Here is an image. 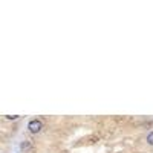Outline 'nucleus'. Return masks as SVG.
<instances>
[{
  "label": "nucleus",
  "instance_id": "f257e3e1",
  "mask_svg": "<svg viewBox=\"0 0 153 153\" xmlns=\"http://www.w3.org/2000/svg\"><path fill=\"white\" fill-rule=\"evenodd\" d=\"M28 129L31 133H38L42 129H43V123L42 120H31L29 124H28Z\"/></svg>",
  "mask_w": 153,
  "mask_h": 153
},
{
  "label": "nucleus",
  "instance_id": "f03ea898",
  "mask_svg": "<svg viewBox=\"0 0 153 153\" xmlns=\"http://www.w3.org/2000/svg\"><path fill=\"white\" fill-rule=\"evenodd\" d=\"M147 144H149V146H153V132H150V133L147 135Z\"/></svg>",
  "mask_w": 153,
  "mask_h": 153
},
{
  "label": "nucleus",
  "instance_id": "7ed1b4c3",
  "mask_svg": "<svg viewBox=\"0 0 153 153\" xmlns=\"http://www.w3.org/2000/svg\"><path fill=\"white\" fill-rule=\"evenodd\" d=\"M5 117H6V120H17L20 115H5Z\"/></svg>",
  "mask_w": 153,
  "mask_h": 153
},
{
  "label": "nucleus",
  "instance_id": "20e7f679",
  "mask_svg": "<svg viewBox=\"0 0 153 153\" xmlns=\"http://www.w3.org/2000/svg\"><path fill=\"white\" fill-rule=\"evenodd\" d=\"M20 147H22V149H29V144H28V143H22Z\"/></svg>",
  "mask_w": 153,
  "mask_h": 153
}]
</instances>
